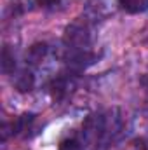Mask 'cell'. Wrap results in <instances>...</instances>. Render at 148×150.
Here are the masks:
<instances>
[{"mask_svg":"<svg viewBox=\"0 0 148 150\" xmlns=\"http://www.w3.org/2000/svg\"><path fill=\"white\" fill-rule=\"evenodd\" d=\"M82 134L89 143H98L106 134V119L101 113L89 115L82 126Z\"/></svg>","mask_w":148,"mask_h":150,"instance_id":"obj_1","label":"cell"},{"mask_svg":"<svg viewBox=\"0 0 148 150\" xmlns=\"http://www.w3.org/2000/svg\"><path fill=\"white\" fill-rule=\"evenodd\" d=\"M65 44L68 45V49H87L89 42H91V35L85 25L82 23H73L65 30Z\"/></svg>","mask_w":148,"mask_h":150,"instance_id":"obj_2","label":"cell"},{"mask_svg":"<svg viewBox=\"0 0 148 150\" xmlns=\"http://www.w3.org/2000/svg\"><path fill=\"white\" fill-rule=\"evenodd\" d=\"M72 87H73V80L68 75H58L49 84V91H51L54 100H63L72 91Z\"/></svg>","mask_w":148,"mask_h":150,"instance_id":"obj_3","label":"cell"},{"mask_svg":"<svg viewBox=\"0 0 148 150\" xmlns=\"http://www.w3.org/2000/svg\"><path fill=\"white\" fill-rule=\"evenodd\" d=\"M33 120H35V115H33V113H23V115L16 117V119L9 124V126H11V134H12V136L25 134V133L30 129V126L33 124Z\"/></svg>","mask_w":148,"mask_h":150,"instance_id":"obj_4","label":"cell"},{"mask_svg":"<svg viewBox=\"0 0 148 150\" xmlns=\"http://www.w3.org/2000/svg\"><path fill=\"white\" fill-rule=\"evenodd\" d=\"M14 87L19 93H30L35 87V75L30 70H23L19 72V75L14 79Z\"/></svg>","mask_w":148,"mask_h":150,"instance_id":"obj_5","label":"cell"},{"mask_svg":"<svg viewBox=\"0 0 148 150\" xmlns=\"http://www.w3.org/2000/svg\"><path fill=\"white\" fill-rule=\"evenodd\" d=\"M47 52H49V45H47L45 42H37V44H33V45L28 49V52H26V61H28L30 65H38V63L47 56Z\"/></svg>","mask_w":148,"mask_h":150,"instance_id":"obj_6","label":"cell"},{"mask_svg":"<svg viewBox=\"0 0 148 150\" xmlns=\"http://www.w3.org/2000/svg\"><path fill=\"white\" fill-rule=\"evenodd\" d=\"M118 5L129 14H140L148 11V0H118Z\"/></svg>","mask_w":148,"mask_h":150,"instance_id":"obj_7","label":"cell"},{"mask_svg":"<svg viewBox=\"0 0 148 150\" xmlns=\"http://www.w3.org/2000/svg\"><path fill=\"white\" fill-rule=\"evenodd\" d=\"M0 59H2L0 65H2V72L4 74H12L16 70V58H14V54L11 52V49L7 45L2 49V58Z\"/></svg>","mask_w":148,"mask_h":150,"instance_id":"obj_8","label":"cell"},{"mask_svg":"<svg viewBox=\"0 0 148 150\" xmlns=\"http://www.w3.org/2000/svg\"><path fill=\"white\" fill-rule=\"evenodd\" d=\"M58 150H85V149H84V143L80 140H77V138H66V140L61 142V145H59Z\"/></svg>","mask_w":148,"mask_h":150,"instance_id":"obj_9","label":"cell"},{"mask_svg":"<svg viewBox=\"0 0 148 150\" xmlns=\"http://www.w3.org/2000/svg\"><path fill=\"white\" fill-rule=\"evenodd\" d=\"M35 2L44 9H54V7H58L61 4V0H35Z\"/></svg>","mask_w":148,"mask_h":150,"instance_id":"obj_10","label":"cell"},{"mask_svg":"<svg viewBox=\"0 0 148 150\" xmlns=\"http://www.w3.org/2000/svg\"><path fill=\"white\" fill-rule=\"evenodd\" d=\"M141 84L147 87V91H148V75H145V77H141Z\"/></svg>","mask_w":148,"mask_h":150,"instance_id":"obj_11","label":"cell"}]
</instances>
